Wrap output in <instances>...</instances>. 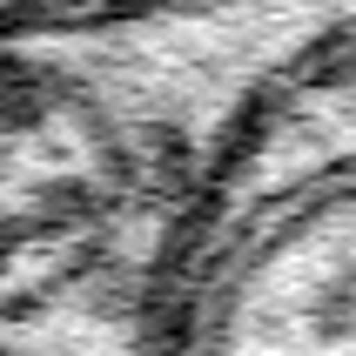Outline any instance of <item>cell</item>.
<instances>
[{"label":"cell","mask_w":356,"mask_h":356,"mask_svg":"<svg viewBox=\"0 0 356 356\" xmlns=\"http://www.w3.org/2000/svg\"><path fill=\"white\" fill-rule=\"evenodd\" d=\"M141 356H356V40L249 121L168 262Z\"/></svg>","instance_id":"2"},{"label":"cell","mask_w":356,"mask_h":356,"mask_svg":"<svg viewBox=\"0 0 356 356\" xmlns=\"http://www.w3.org/2000/svg\"><path fill=\"white\" fill-rule=\"evenodd\" d=\"M115 0H0V34L7 27H34V20H67V14H95Z\"/></svg>","instance_id":"3"},{"label":"cell","mask_w":356,"mask_h":356,"mask_svg":"<svg viewBox=\"0 0 356 356\" xmlns=\"http://www.w3.org/2000/svg\"><path fill=\"white\" fill-rule=\"evenodd\" d=\"M337 40V0H115L0 34V356H141L202 195Z\"/></svg>","instance_id":"1"}]
</instances>
